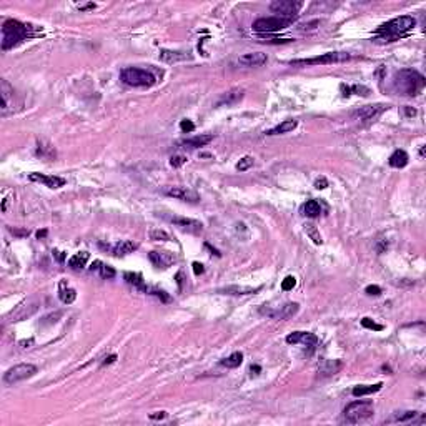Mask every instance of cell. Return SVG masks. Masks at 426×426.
<instances>
[{
	"mask_svg": "<svg viewBox=\"0 0 426 426\" xmlns=\"http://www.w3.org/2000/svg\"><path fill=\"white\" fill-rule=\"evenodd\" d=\"M37 27H33L30 24H24L20 20L8 19L2 25V50H10L17 47L22 42L32 39V37L39 35Z\"/></svg>",
	"mask_w": 426,
	"mask_h": 426,
	"instance_id": "6da1fadb",
	"label": "cell"
},
{
	"mask_svg": "<svg viewBox=\"0 0 426 426\" xmlns=\"http://www.w3.org/2000/svg\"><path fill=\"white\" fill-rule=\"evenodd\" d=\"M426 85V80L420 72L413 69H403L395 72L393 75V90L398 95L416 97Z\"/></svg>",
	"mask_w": 426,
	"mask_h": 426,
	"instance_id": "7a4b0ae2",
	"label": "cell"
},
{
	"mask_svg": "<svg viewBox=\"0 0 426 426\" xmlns=\"http://www.w3.org/2000/svg\"><path fill=\"white\" fill-rule=\"evenodd\" d=\"M415 25H416L415 17H411V15L396 17V19L390 20V22L379 25L378 30H376L378 37L375 39V42H395V40L401 39L404 33L410 32Z\"/></svg>",
	"mask_w": 426,
	"mask_h": 426,
	"instance_id": "3957f363",
	"label": "cell"
},
{
	"mask_svg": "<svg viewBox=\"0 0 426 426\" xmlns=\"http://www.w3.org/2000/svg\"><path fill=\"white\" fill-rule=\"evenodd\" d=\"M375 413V406L371 401H353L343 410V423L347 425H358L368 421Z\"/></svg>",
	"mask_w": 426,
	"mask_h": 426,
	"instance_id": "277c9868",
	"label": "cell"
},
{
	"mask_svg": "<svg viewBox=\"0 0 426 426\" xmlns=\"http://www.w3.org/2000/svg\"><path fill=\"white\" fill-rule=\"evenodd\" d=\"M120 80L128 87H151L157 83V77L147 69L126 67L120 72Z\"/></svg>",
	"mask_w": 426,
	"mask_h": 426,
	"instance_id": "5b68a950",
	"label": "cell"
},
{
	"mask_svg": "<svg viewBox=\"0 0 426 426\" xmlns=\"http://www.w3.org/2000/svg\"><path fill=\"white\" fill-rule=\"evenodd\" d=\"M353 55L347 52H328V53H322V55H316L311 58H297V60H292L290 65L293 67H310V65H328V63H338V62H347L351 60Z\"/></svg>",
	"mask_w": 426,
	"mask_h": 426,
	"instance_id": "8992f818",
	"label": "cell"
},
{
	"mask_svg": "<svg viewBox=\"0 0 426 426\" xmlns=\"http://www.w3.org/2000/svg\"><path fill=\"white\" fill-rule=\"evenodd\" d=\"M293 24L292 19H281V17H261V19L255 20L251 25V28L258 33H273L280 32L283 28L290 27Z\"/></svg>",
	"mask_w": 426,
	"mask_h": 426,
	"instance_id": "52a82bcc",
	"label": "cell"
},
{
	"mask_svg": "<svg viewBox=\"0 0 426 426\" xmlns=\"http://www.w3.org/2000/svg\"><path fill=\"white\" fill-rule=\"evenodd\" d=\"M0 95H2V107H0V115L8 117L10 113H14L19 107L20 102H17L15 90L7 80H0Z\"/></svg>",
	"mask_w": 426,
	"mask_h": 426,
	"instance_id": "ba28073f",
	"label": "cell"
},
{
	"mask_svg": "<svg viewBox=\"0 0 426 426\" xmlns=\"http://www.w3.org/2000/svg\"><path fill=\"white\" fill-rule=\"evenodd\" d=\"M37 373V366L35 365H30V363H20V365H15L12 366L10 370H7L3 373V381L7 385H15V383L22 381V379H27L33 376Z\"/></svg>",
	"mask_w": 426,
	"mask_h": 426,
	"instance_id": "9c48e42d",
	"label": "cell"
},
{
	"mask_svg": "<svg viewBox=\"0 0 426 426\" xmlns=\"http://www.w3.org/2000/svg\"><path fill=\"white\" fill-rule=\"evenodd\" d=\"M303 7V2H293V0H275L270 3V10L276 17L281 19H292L295 20L298 17V10Z\"/></svg>",
	"mask_w": 426,
	"mask_h": 426,
	"instance_id": "30bf717a",
	"label": "cell"
},
{
	"mask_svg": "<svg viewBox=\"0 0 426 426\" xmlns=\"http://www.w3.org/2000/svg\"><path fill=\"white\" fill-rule=\"evenodd\" d=\"M298 310H300V305L298 303H285V305L281 306H276V308H268L267 305L261 306L260 308V315L263 316H270V318H275V320H288L292 318V316H295L298 313Z\"/></svg>",
	"mask_w": 426,
	"mask_h": 426,
	"instance_id": "8fae6325",
	"label": "cell"
},
{
	"mask_svg": "<svg viewBox=\"0 0 426 426\" xmlns=\"http://www.w3.org/2000/svg\"><path fill=\"white\" fill-rule=\"evenodd\" d=\"M37 310H39V301H37L35 298H30V300L20 303V305L17 306L10 315H8V322L15 323V322L27 320V318H30Z\"/></svg>",
	"mask_w": 426,
	"mask_h": 426,
	"instance_id": "7c38bea8",
	"label": "cell"
},
{
	"mask_svg": "<svg viewBox=\"0 0 426 426\" xmlns=\"http://www.w3.org/2000/svg\"><path fill=\"white\" fill-rule=\"evenodd\" d=\"M386 108H388L386 105H381V103L365 105V107L358 108L356 112H353V117H355L358 122H371V120L378 119Z\"/></svg>",
	"mask_w": 426,
	"mask_h": 426,
	"instance_id": "4fadbf2b",
	"label": "cell"
},
{
	"mask_svg": "<svg viewBox=\"0 0 426 426\" xmlns=\"http://www.w3.org/2000/svg\"><path fill=\"white\" fill-rule=\"evenodd\" d=\"M165 195L174 197L176 200L182 201H188V203H198L200 201V195L195 192V190H190L187 187H172V188H165Z\"/></svg>",
	"mask_w": 426,
	"mask_h": 426,
	"instance_id": "5bb4252c",
	"label": "cell"
},
{
	"mask_svg": "<svg viewBox=\"0 0 426 426\" xmlns=\"http://www.w3.org/2000/svg\"><path fill=\"white\" fill-rule=\"evenodd\" d=\"M100 248H103V250H108L112 253V255L115 256H125V255H130V253H133L135 250L138 248V245L135 242H130V240H124V242H119L115 243L113 247H110V245H105L100 242Z\"/></svg>",
	"mask_w": 426,
	"mask_h": 426,
	"instance_id": "9a60e30c",
	"label": "cell"
},
{
	"mask_svg": "<svg viewBox=\"0 0 426 426\" xmlns=\"http://www.w3.org/2000/svg\"><path fill=\"white\" fill-rule=\"evenodd\" d=\"M167 220L170 223H174L175 226L182 228L185 231H190V233H201L203 230V225L201 222L193 220V218H185V217H167Z\"/></svg>",
	"mask_w": 426,
	"mask_h": 426,
	"instance_id": "2e32d148",
	"label": "cell"
},
{
	"mask_svg": "<svg viewBox=\"0 0 426 426\" xmlns=\"http://www.w3.org/2000/svg\"><path fill=\"white\" fill-rule=\"evenodd\" d=\"M286 343L288 345H305V347H310L311 350H313L316 347V343H318V338H316V335H313V333H308V331H293L290 333L288 336H286Z\"/></svg>",
	"mask_w": 426,
	"mask_h": 426,
	"instance_id": "e0dca14e",
	"label": "cell"
},
{
	"mask_svg": "<svg viewBox=\"0 0 426 426\" xmlns=\"http://www.w3.org/2000/svg\"><path fill=\"white\" fill-rule=\"evenodd\" d=\"M28 180H30V182L44 183L45 187H49V188H60V187H63V185H65V178H62V176L37 174V172H33V174L28 175Z\"/></svg>",
	"mask_w": 426,
	"mask_h": 426,
	"instance_id": "ac0fdd59",
	"label": "cell"
},
{
	"mask_svg": "<svg viewBox=\"0 0 426 426\" xmlns=\"http://www.w3.org/2000/svg\"><path fill=\"white\" fill-rule=\"evenodd\" d=\"M149 258L157 268H168L176 261V256L170 251H150Z\"/></svg>",
	"mask_w": 426,
	"mask_h": 426,
	"instance_id": "d6986e66",
	"label": "cell"
},
{
	"mask_svg": "<svg viewBox=\"0 0 426 426\" xmlns=\"http://www.w3.org/2000/svg\"><path fill=\"white\" fill-rule=\"evenodd\" d=\"M268 62L267 53L263 52H251V53H245V55L238 57V63L242 67H261Z\"/></svg>",
	"mask_w": 426,
	"mask_h": 426,
	"instance_id": "ffe728a7",
	"label": "cell"
},
{
	"mask_svg": "<svg viewBox=\"0 0 426 426\" xmlns=\"http://www.w3.org/2000/svg\"><path fill=\"white\" fill-rule=\"evenodd\" d=\"M245 90L243 88H231V90L222 94L220 99L217 100V107H230V105L238 103L243 99Z\"/></svg>",
	"mask_w": 426,
	"mask_h": 426,
	"instance_id": "44dd1931",
	"label": "cell"
},
{
	"mask_svg": "<svg viewBox=\"0 0 426 426\" xmlns=\"http://www.w3.org/2000/svg\"><path fill=\"white\" fill-rule=\"evenodd\" d=\"M343 368V363L340 360H322L318 365V373L322 376H331V375L338 373Z\"/></svg>",
	"mask_w": 426,
	"mask_h": 426,
	"instance_id": "7402d4cb",
	"label": "cell"
},
{
	"mask_svg": "<svg viewBox=\"0 0 426 426\" xmlns=\"http://www.w3.org/2000/svg\"><path fill=\"white\" fill-rule=\"evenodd\" d=\"M192 58L188 52H180V50H160V60L167 63H176Z\"/></svg>",
	"mask_w": 426,
	"mask_h": 426,
	"instance_id": "603a6c76",
	"label": "cell"
},
{
	"mask_svg": "<svg viewBox=\"0 0 426 426\" xmlns=\"http://www.w3.org/2000/svg\"><path fill=\"white\" fill-rule=\"evenodd\" d=\"M90 272L99 273L100 278H103V280H112V278H115V275H117V272L110 267V265H105L103 261H100V260H95L94 263L90 265Z\"/></svg>",
	"mask_w": 426,
	"mask_h": 426,
	"instance_id": "cb8c5ba5",
	"label": "cell"
},
{
	"mask_svg": "<svg viewBox=\"0 0 426 426\" xmlns=\"http://www.w3.org/2000/svg\"><path fill=\"white\" fill-rule=\"evenodd\" d=\"M260 290H261V286H255V288H251V286L231 285V286H226V288H220V290H218V293L235 295V297H238V295H251V293H256V292H260Z\"/></svg>",
	"mask_w": 426,
	"mask_h": 426,
	"instance_id": "d4e9b609",
	"label": "cell"
},
{
	"mask_svg": "<svg viewBox=\"0 0 426 426\" xmlns=\"http://www.w3.org/2000/svg\"><path fill=\"white\" fill-rule=\"evenodd\" d=\"M124 278H125V281L128 285H132L133 288H137V290H140V292H143V293H147L149 292V285L145 283V280H143V276L140 275V273H132V272H126L125 275H124Z\"/></svg>",
	"mask_w": 426,
	"mask_h": 426,
	"instance_id": "484cf974",
	"label": "cell"
},
{
	"mask_svg": "<svg viewBox=\"0 0 426 426\" xmlns=\"http://www.w3.org/2000/svg\"><path fill=\"white\" fill-rule=\"evenodd\" d=\"M212 140H213V135H197V137L183 140L182 145L185 147V149H200V147L208 145Z\"/></svg>",
	"mask_w": 426,
	"mask_h": 426,
	"instance_id": "4316f807",
	"label": "cell"
},
{
	"mask_svg": "<svg viewBox=\"0 0 426 426\" xmlns=\"http://www.w3.org/2000/svg\"><path fill=\"white\" fill-rule=\"evenodd\" d=\"M408 162H410V157H408V153L404 150L393 151V155H391L390 160H388L390 167H393V168H404L408 165Z\"/></svg>",
	"mask_w": 426,
	"mask_h": 426,
	"instance_id": "83f0119b",
	"label": "cell"
},
{
	"mask_svg": "<svg viewBox=\"0 0 426 426\" xmlns=\"http://www.w3.org/2000/svg\"><path fill=\"white\" fill-rule=\"evenodd\" d=\"M58 298H60L62 303L70 305V303H74L75 298H77V292H75L74 288H70V286L62 280L60 281V290H58Z\"/></svg>",
	"mask_w": 426,
	"mask_h": 426,
	"instance_id": "f1b7e54d",
	"label": "cell"
},
{
	"mask_svg": "<svg viewBox=\"0 0 426 426\" xmlns=\"http://www.w3.org/2000/svg\"><path fill=\"white\" fill-rule=\"evenodd\" d=\"M381 386H383V383H375V385H358L351 390V395L356 396V398H361V396L376 393V391L381 390Z\"/></svg>",
	"mask_w": 426,
	"mask_h": 426,
	"instance_id": "f546056e",
	"label": "cell"
},
{
	"mask_svg": "<svg viewBox=\"0 0 426 426\" xmlns=\"http://www.w3.org/2000/svg\"><path fill=\"white\" fill-rule=\"evenodd\" d=\"M416 415H418V411H395L393 416H391L390 420L385 421V423H410V421H413L416 418Z\"/></svg>",
	"mask_w": 426,
	"mask_h": 426,
	"instance_id": "4dcf8cb0",
	"label": "cell"
},
{
	"mask_svg": "<svg viewBox=\"0 0 426 426\" xmlns=\"http://www.w3.org/2000/svg\"><path fill=\"white\" fill-rule=\"evenodd\" d=\"M297 126H298V122L297 120H285V122H281L280 125H276L275 128L268 130V132H265V133L270 135V137H272V135L288 133V132H293V130L297 128Z\"/></svg>",
	"mask_w": 426,
	"mask_h": 426,
	"instance_id": "1f68e13d",
	"label": "cell"
},
{
	"mask_svg": "<svg viewBox=\"0 0 426 426\" xmlns=\"http://www.w3.org/2000/svg\"><path fill=\"white\" fill-rule=\"evenodd\" d=\"M88 258H90V255H88L87 251H80V253H75L74 256H70L67 265H69L72 270H82L87 265Z\"/></svg>",
	"mask_w": 426,
	"mask_h": 426,
	"instance_id": "d6a6232c",
	"label": "cell"
},
{
	"mask_svg": "<svg viewBox=\"0 0 426 426\" xmlns=\"http://www.w3.org/2000/svg\"><path fill=\"white\" fill-rule=\"evenodd\" d=\"M320 213H322V206L316 200H308L303 205V215H306L308 218H316L320 217Z\"/></svg>",
	"mask_w": 426,
	"mask_h": 426,
	"instance_id": "836d02e7",
	"label": "cell"
},
{
	"mask_svg": "<svg viewBox=\"0 0 426 426\" xmlns=\"http://www.w3.org/2000/svg\"><path fill=\"white\" fill-rule=\"evenodd\" d=\"M242 361H243V353L235 351V353H231L228 358L222 360V365L226 366V368H238V366L242 365Z\"/></svg>",
	"mask_w": 426,
	"mask_h": 426,
	"instance_id": "e575fe53",
	"label": "cell"
},
{
	"mask_svg": "<svg viewBox=\"0 0 426 426\" xmlns=\"http://www.w3.org/2000/svg\"><path fill=\"white\" fill-rule=\"evenodd\" d=\"M305 231H306L308 237H310V240H313V243H315V245H323V238H322V235H320L318 228H316V226L313 225V223H306V225H305Z\"/></svg>",
	"mask_w": 426,
	"mask_h": 426,
	"instance_id": "d590c367",
	"label": "cell"
},
{
	"mask_svg": "<svg viewBox=\"0 0 426 426\" xmlns=\"http://www.w3.org/2000/svg\"><path fill=\"white\" fill-rule=\"evenodd\" d=\"M37 155H40V157H44V158H52V157H55V150H53L50 145H44L42 142H39Z\"/></svg>",
	"mask_w": 426,
	"mask_h": 426,
	"instance_id": "8d00e7d4",
	"label": "cell"
},
{
	"mask_svg": "<svg viewBox=\"0 0 426 426\" xmlns=\"http://www.w3.org/2000/svg\"><path fill=\"white\" fill-rule=\"evenodd\" d=\"M150 238L153 240V242H168V240H170V235H168L165 230L153 228L150 231Z\"/></svg>",
	"mask_w": 426,
	"mask_h": 426,
	"instance_id": "74e56055",
	"label": "cell"
},
{
	"mask_svg": "<svg viewBox=\"0 0 426 426\" xmlns=\"http://www.w3.org/2000/svg\"><path fill=\"white\" fill-rule=\"evenodd\" d=\"M253 163H255V158H253V157H243V158L237 163V170H238V172H247L248 168H251V167H253Z\"/></svg>",
	"mask_w": 426,
	"mask_h": 426,
	"instance_id": "f35d334b",
	"label": "cell"
},
{
	"mask_svg": "<svg viewBox=\"0 0 426 426\" xmlns=\"http://www.w3.org/2000/svg\"><path fill=\"white\" fill-rule=\"evenodd\" d=\"M149 295H153V297H157V298H160V300H162L163 303H168L170 301V295H167L165 292H163V290H158V288H151V286H149V292H147Z\"/></svg>",
	"mask_w": 426,
	"mask_h": 426,
	"instance_id": "ab89813d",
	"label": "cell"
},
{
	"mask_svg": "<svg viewBox=\"0 0 426 426\" xmlns=\"http://www.w3.org/2000/svg\"><path fill=\"white\" fill-rule=\"evenodd\" d=\"M361 326H363V328H368V330H375V331H381L383 328H385V326H383V325L375 323L371 318H363V320H361Z\"/></svg>",
	"mask_w": 426,
	"mask_h": 426,
	"instance_id": "60d3db41",
	"label": "cell"
},
{
	"mask_svg": "<svg viewBox=\"0 0 426 426\" xmlns=\"http://www.w3.org/2000/svg\"><path fill=\"white\" fill-rule=\"evenodd\" d=\"M295 286H297V278L295 276H286L283 281H281V290H283V292H290V290H293Z\"/></svg>",
	"mask_w": 426,
	"mask_h": 426,
	"instance_id": "b9f144b4",
	"label": "cell"
},
{
	"mask_svg": "<svg viewBox=\"0 0 426 426\" xmlns=\"http://www.w3.org/2000/svg\"><path fill=\"white\" fill-rule=\"evenodd\" d=\"M187 163V157H183V155H174V157L170 158V165L174 168H180L182 165H185Z\"/></svg>",
	"mask_w": 426,
	"mask_h": 426,
	"instance_id": "7bdbcfd3",
	"label": "cell"
},
{
	"mask_svg": "<svg viewBox=\"0 0 426 426\" xmlns=\"http://www.w3.org/2000/svg\"><path fill=\"white\" fill-rule=\"evenodd\" d=\"M60 316H62V311H55V313H52V315L44 316V318H42V325H52V323H57Z\"/></svg>",
	"mask_w": 426,
	"mask_h": 426,
	"instance_id": "ee69618b",
	"label": "cell"
},
{
	"mask_svg": "<svg viewBox=\"0 0 426 426\" xmlns=\"http://www.w3.org/2000/svg\"><path fill=\"white\" fill-rule=\"evenodd\" d=\"M180 130H182L183 133H192L193 130H195V124H193L192 120H182L180 122Z\"/></svg>",
	"mask_w": 426,
	"mask_h": 426,
	"instance_id": "f6af8a7d",
	"label": "cell"
},
{
	"mask_svg": "<svg viewBox=\"0 0 426 426\" xmlns=\"http://www.w3.org/2000/svg\"><path fill=\"white\" fill-rule=\"evenodd\" d=\"M365 293L370 295V297H378V295H381V288L378 285H370L365 288Z\"/></svg>",
	"mask_w": 426,
	"mask_h": 426,
	"instance_id": "bcb514c9",
	"label": "cell"
},
{
	"mask_svg": "<svg viewBox=\"0 0 426 426\" xmlns=\"http://www.w3.org/2000/svg\"><path fill=\"white\" fill-rule=\"evenodd\" d=\"M52 255H53V258L58 261V263H63V261H65V258H67V253L65 251L55 250V248L52 250Z\"/></svg>",
	"mask_w": 426,
	"mask_h": 426,
	"instance_id": "7dc6e473",
	"label": "cell"
},
{
	"mask_svg": "<svg viewBox=\"0 0 426 426\" xmlns=\"http://www.w3.org/2000/svg\"><path fill=\"white\" fill-rule=\"evenodd\" d=\"M328 187V180L325 178V176H320V178L315 180V188L316 190H325Z\"/></svg>",
	"mask_w": 426,
	"mask_h": 426,
	"instance_id": "c3c4849f",
	"label": "cell"
},
{
	"mask_svg": "<svg viewBox=\"0 0 426 426\" xmlns=\"http://www.w3.org/2000/svg\"><path fill=\"white\" fill-rule=\"evenodd\" d=\"M193 273H195V275H203L205 273V268H203V265L201 263H198V261H193Z\"/></svg>",
	"mask_w": 426,
	"mask_h": 426,
	"instance_id": "681fc988",
	"label": "cell"
},
{
	"mask_svg": "<svg viewBox=\"0 0 426 426\" xmlns=\"http://www.w3.org/2000/svg\"><path fill=\"white\" fill-rule=\"evenodd\" d=\"M351 90L353 92H356L358 95H363V97H366V95H370V90L366 87H360V85H355V87H351Z\"/></svg>",
	"mask_w": 426,
	"mask_h": 426,
	"instance_id": "f907efd6",
	"label": "cell"
},
{
	"mask_svg": "<svg viewBox=\"0 0 426 426\" xmlns=\"http://www.w3.org/2000/svg\"><path fill=\"white\" fill-rule=\"evenodd\" d=\"M167 418V413L165 411H157V413H151L150 415V420H165Z\"/></svg>",
	"mask_w": 426,
	"mask_h": 426,
	"instance_id": "816d5d0a",
	"label": "cell"
},
{
	"mask_svg": "<svg viewBox=\"0 0 426 426\" xmlns=\"http://www.w3.org/2000/svg\"><path fill=\"white\" fill-rule=\"evenodd\" d=\"M115 360H117V355H110L108 358H105V361H103V366H107V365H112V363H115Z\"/></svg>",
	"mask_w": 426,
	"mask_h": 426,
	"instance_id": "f5cc1de1",
	"label": "cell"
},
{
	"mask_svg": "<svg viewBox=\"0 0 426 426\" xmlns=\"http://www.w3.org/2000/svg\"><path fill=\"white\" fill-rule=\"evenodd\" d=\"M260 371H261V368H260L258 365H251V366H250V373H251V375H258Z\"/></svg>",
	"mask_w": 426,
	"mask_h": 426,
	"instance_id": "db71d44e",
	"label": "cell"
},
{
	"mask_svg": "<svg viewBox=\"0 0 426 426\" xmlns=\"http://www.w3.org/2000/svg\"><path fill=\"white\" fill-rule=\"evenodd\" d=\"M12 231H14L15 235H20V237H27V235L30 233L28 230H12Z\"/></svg>",
	"mask_w": 426,
	"mask_h": 426,
	"instance_id": "11a10c76",
	"label": "cell"
},
{
	"mask_svg": "<svg viewBox=\"0 0 426 426\" xmlns=\"http://www.w3.org/2000/svg\"><path fill=\"white\" fill-rule=\"evenodd\" d=\"M95 7H97L95 3H85V5H80L78 8L80 10H88V8H95Z\"/></svg>",
	"mask_w": 426,
	"mask_h": 426,
	"instance_id": "9f6ffc18",
	"label": "cell"
},
{
	"mask_svg": "<svg viewBox=\"0 0 426 426\" xmlns=\"http://www.w3.org/2000/svg\"><path fill=\"white\" fill-rule=\"evenodd\" d=\"M45 237H47V230H39V231H37V238H39V240L45 238Z\"/></svg>",
	"mask_w": 426,
	"mask_h": 426,
	"instance_id": "6f0895ef",
	"label": "cell"
}]
</instances>
